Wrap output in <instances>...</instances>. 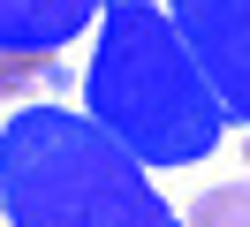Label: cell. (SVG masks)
<instances>
[{"mask_svg": "<svg viewBox=\"0 0 250 227\" xmlns=\"http://www.w3.org/2000/svg\"><path fill=\"white\" fill-rule=\"evenodd\" d=\"M0 220L8 227H182L152 166L68 106H16L0 121Z\"/></svg>", "mask_w": 250, "mask_h": 227, "instance_id": "2", "label": "cell"}, {"mask_svg": "<svg viewBox=\"0 0 250 227\" xmlns=\"http://www.w3.org/2000/svg\"><path fill=\"white\" fill-rule=\"evenodd\" d=\"M0 227H8V220H0Z\"/></svg>", "mask_w": 250, "mask_h": 227, "instance_id": "7", "label": "cell"}, {"mask_svg": "<svg viewBox=\"0 0 250 227\" xmlns=\"http://www.w3.org/2000/svg\"><path fill=\"white\" fill-rule=\"evenodd\" d=\"M167 15L228 121H250V0H167Z\"/></svg>", "mask_w": 250, "mask_h": 227, "instance_id": "3", "label": "cell"}, {"mask_svg": "<svg viewBox=\"0 0 250 227\" xmlns=\"http://www.w3.org/2000/svg\"><path fill=\"white\" fill-rule=\"evenodd\" d=\"M189 227H250V182H220L189 205Z\"/></svg>", "mask_w": 250, "mask_h": 227, "instance_id": "5", "label": "cell"}, {"mask_svg": "<svg viewBox=\"0 0 250 227\" xmlns=\"http://www.w3.org/2000/svg\"><path fill=\"white\" fill-rule=\"evenodd\" d=\"M106 0H0V53H61L99 23Z\"/></svg>", "mask_w": 250, "mask_h": 227, "instance_id": "4", "label": "cell"}, {"mask_svg": "<svg viewBox=\"0 0 250 227\" xmlns=\"http://www.w3.org/2000/svg\"><path fill=\"white\" fill-rule=\"evenodd\" d=\"M83 114L114 129L144 166L174 174L220 151L228 106L212 99L205 68L189 61L182 30L152 0H106L99 8V45L83 68Z\"/></svg>", "mask_w": 250, "mask_h": 227, "instance_id": "1", "label": "cell"}, {"mask_svg": "<svg viewBox=\"0 0 250 227\" xmlns=\"http://www.w3.org/2000/svg\"><path fill=\"white\" fill-rule=\"evenodd\" d=\"M46 76H53V53H0V99L23 83H46Z\"/></svg>", "mask_w": 250, "mask_h": 227, "instance_id": "6", "label": "cell"}]
</instances>
